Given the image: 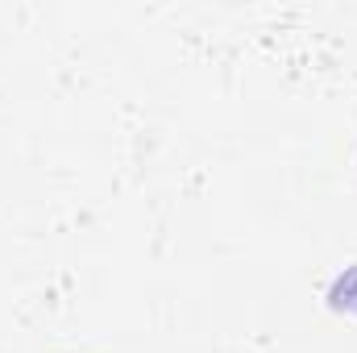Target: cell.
Masks as SVG:
<instances>
[{"label": "cell", "mask_w": 357, "mask_h": 353, "mask_svg": "<svg viewBox=\"0 0 357 353\" xmlns=\"http://www.w3.org/2000/svg\"><path fill=\"white\" fill-rule=\"evenodd\" d=\"M328 308H333V312H354L357 316V266L345 270V274L328 287Z\"/></svg>", "instance_id": "1"}]
</instances>
